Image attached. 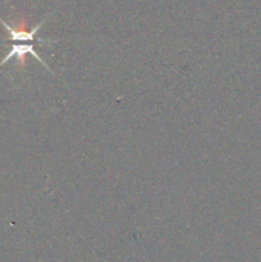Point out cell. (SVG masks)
Listing matches in <instances>:
<instances>
[{
	"mask_svg": "<svg viewBox=\"0 0 261 262\" xmlns=\"http://www.w3.org/2000/svg\"><path fill=\"white\" fill-rule=\"evenodd\" d=\"M27 54L32 55L33 58H35L36 60L38 61V63L42 64V66L45 67V68L48 69L49 72H50V73H53V72H51V69L49 68L48 64H46L45 61L42 60V58H41V56L37 54L35 46H33V42H25V43H23V42H15V43H13V45L10 46L9 53H8L7 55L4 56V59H2V61H0V67H2L3 64H5V63H8V61L12 60L13 58H15L18 61H20V64L23 66V64H25V56L27 55Z\"/></svg>",
	"mask_w": 261,
	"mask_h": 262,
	"instance_id": "obj_1",
	"label": "cell"
}]
</instances>
